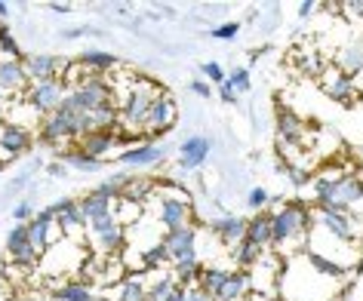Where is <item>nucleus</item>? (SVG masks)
Masks as SVG:
<instances>
[{"label":"nucleus","mask_w":363,"mask_h":301,"mask_svg":"<svg viewBox=\"0 0 363 301\" xmlns=\"http://www.w3.org/2000/svg\"><path fill=\"white\" fill-rule=\"evenodd\" d=\"M191 218V203L182 197H163L157 206V222L167 227V231H179V227L188 225Z\"/></svg>","instance_id":"nucleus-9"},{"label":"nucleus","mask_w":363,"mask_h":301,"mask_svg":"<svg viewBox=\"0 0 363 301\" xmlns=\"http://www.w3.org/2000/svg\"><path fill=\"white\" fill-rule=\"evenodd\" d=\"M194 240H197V234L191 231V227H179V231H167V237H163V249L169 252V261H176L182 259V255H188V252H194Z\"/></svg>","instance_id":"nucleus-18"},{"label":"nucleus","mask_w":363,"mask_h":301,"mask_svg":"<svg viewBox=\"0 0 363 301\" xmlns=\"http://www.w3.org/2000/svg\"><path fill=\"white\" fill-rule=\"evenodd\" d=\"M311 264H314V268L317 271H320V273H330V277H342V268H339V264H335V261H330V259H323V255H311Z\"/></svg>","instance_id":"nucleus-37"},{"label":"nucleus","mask_w":363,"mask_h":301,"mask_svg":"<svg viewBox=\"0 0 363 301\" xmlns=\"http://www.w3.org/2000/svg\"><path fill=\"white\" fill-rule=\"evenodd\" d=\"M323 93L333 98V102H342V105H351L354 93H357V86H354V80L348 74H342V71H326L323 77Z\"/></svg>","instance_id":"nucleus-17"},{"label":"nucleus","mask_w":363,"mask_h":301,"mask_svg":"<svg viewBox=\"0 0 363 301\" xmlns=\"http://www.w3.org/2000/svg\"><path fill=\"white\" fill-rule=\"evenodd\" d=\"M247 289H250V277H247V273H228L225 286L219 289V295H216L213 301H240L243 295H247Z\"/></svg>","instance_id":"nucleus-25"},{"label":"nucleus","mask_w":363,"mask_h":301,"mask_svg":"<svg viewBox=\"0 0 363 301\" xmlns=\"http://www.w3.org/2000/svg\"><path fill=\"white\" fill-rule=\"evenodd\" d=\"M213 231L225 246H238L243 240V234H247V222H243L240 215H225V218H216L213 222Z\"/></svg>","instance_id":"nucleus-19"},{"label":"nucleus","mask_w":363,"mask_h":301,"mask_svg":"<svg viewBox=\"0 0 363 301\" xmlns=\"http://www.w3.org/2000/svg\"><path fill=\"white\" fill-rule=\"evenodd\" d=\"M234 249H238V261L243 264V268H250V264H256L259 261V249H256V246H250L247 240H240L238 246H234Z\"/></svg>","instance_id":"nucleus-36"},{"label":"nucleus","mask_w":363,"mask_h":301,"mask_svg":"<svg viewBox=\"0 0 363 301\" xmlns=\"http://www.w3.org/2000/svg\"><path fill=\"white\" fill-rule=\"evenodd\" d=\"M231 271H222V268H201V273H197V289L206 292L210 298L219 295V289L225 286V280H228Z\"/></svg>","instance_id":"nucleus-24"},{"label":"nucleus","mask_w":363,"mask_h":301,"mask_svg":"<svg viewBox=\"0 0 363 301\" xmlns=\"http://www.w3.org/2000/svg\"><path fill=\"white\" fill-rule=\"evenodd\" d=\"M31 148V132L19 123H4L0 126V154L4 157H19Z\"/></svg>","instance_id":"nucleus-11"},{"label":"nucleus","mask_w":363,"mask_h":301,"mask_svg":"<svg viewBox=\"0 0 363 301\" xmlns=\"http://www.w3.org/2000/svg\"><path fill=\"white\" fill-rule=\"evenodd\" d=\"M277 132H280V139H286V142H302V120L293 114V111H280L277 114Z\"/></svg>","instance_id":"nucleus-28"},{"label":"nucleus","mask_w":363,"mask_h":301,"mask_svg":"<svg viewBox=\"0 0 363 301\" xmlns=\"http://www.w3.org/2000/svg\"><path fill=\"white\" fill-rule=\"evenodd\" d=\"M77 206H80V212H84L86 222H102V218H111V200H102L99 194H93L89 191L86 197H80L77 200Z\"/></svg>","instance_id":"nucleus-23"},{"label":"nucleus","mask_w":363,"mask_h":301,"mask_svg":"<svg viewBox=\"0 0 363 301\" xmlns=\"http://www.w3.org/2000/svg\"><path fill=\"white\" fill-rule=\"evenodd\" d=\"M351 10H354V13H360V16H363V4H351Z\"/></svg>","instance_id":"nucleus-51"},{"label":"nucleus","mask_w":363,"mask_h":301,"mask_svg":"<svg viewBox=\"0 0 363 301\" xmlns=\"http://www.w3.org/2000/svg\"><path fill=\"white\" fill-rule=\"evenodd\" d=\"M52 222H56V215H52V209H43L31 218L28 225H25V234H28V243L34 246L38 252L50 249L52 243H56V237H52Z\"/></svg>","instance_id":"nucleus-10"},{"label":"nucleus","mask_w":363,"mask_h":301,"mask_svg":"<svg viewBox=\"0 0 363 301\" xmlns=\"http://www.w3.org/2000/svg\"><path fill=\"white\" fill-rule=\"evenodd\" d=\"M298 71H302V74H323V59L317 56V52H302V56H298Z\"/></svg>","instance_id":"nucleus-34"},{"label":"nucleus","mask_w":363,"mask_h":301,"mask_svg":"<svg viewBox=\"0 0 363 301\" xmlns=\"http://www.w3.org/2000/svg\"><path fill=\"white\" fill-rule=\"evenodd\" d=\"M142 261L148 264V268H160V264H167V261H169V252L163 249V243H157V246H151V249L142 255Z\"/></svg>","instance_id":"nucleus-35"},{"label":"nucleus","mask_w":363,"mask_h":301,"mask_svg":"<svg viewBox=\"0 0 363 301\" xmlns=\"http://www.w3.org/2000/svg\"><path fill=\"white\" fill-rule=\"evenodd\" d=\"M28 89V74L22 68V59H4L0 62V93L13 96Z\"/></svg>","instance_id":"nucleus-16"},{"label":"nucleus","mask_w":363,"mask_h":301,"mask_svg":"<svg viewBox=\"0 0 363 301\" xmlns=\"http://www.w3.org/2000/svg\"><path fill=\"white\" fill-rule=\"evenodd\" d=\"M339 68H342V74H348V77L363 71V38L345 43L339 50Z\"/></svg>","instance_id":"nucleus-22"},{"label":"nucleus","mask_w":363,"mask_h":301,"mask_svg":"<svg viewBox=\"0 0 363 301\" xmlns=\"http://www.w3.org/2000/svg\"><path fill=\"white\" fill-rule=\"evenodd\" d=\"M77 114L68 98H62L56 111H50L40 123V139L47 144H59L65 139H77Z\"/></svg>","instance_id":"nucleus-2"},{"label":"nucleus","mask_w":363,"mask_h":301,"mask_svg":"<svg viewBox=\"0 0 363 301\" xmlns=\"http://www.w3.org/2000/svg\"><path fill=\"white\" fill-rule=\"evenodd\" d=\"M6 16H10V6H6V4H0V19H6Z\"/></svg>","instance_id":"nucleus-50"},{"label":"nucleus","mask_w":363,"mask_h":301,"mask_svg":"<svg viewBox=\"0 0 363 301\" xmlns=\"http://www.w3.org/2000/svg\"><path fill=\"white\" fill-rule=\"evenodd\" d=\"M234 34H238V25H222V28L219 31H216V38H234Z\"/></svg>","instance_id":"nucleus-46"},{"label":"nucleus","mask_w":363,"mask_h":301,"mask_svg":"<svg viewBox=\"0 0 363 301\" xmlns=\"http://www.w3.org/2000/svg\"><path fill=\"white\" fill-rule=\"evenodd\" d=\"M65 65H68V62H62L56 56H40V52L22 59V68H25V74H28L31 80H56V74Z\"/></svg>","instance_id":"nucleus-13"},{"label":"nucleus","mask_w":363,"mask_h":301,"mask_svg":"<svg viewBox=\"0 0 363 301\" xmlns=\"http://www.w3.org/2000/svg\"><path fill=\"white\" fill-rule=\"evenodd\" d=\"M50 209H52V215H56V222H59L62 237H68L74 231H84L86 227V218H84V212H80L77 200H62V203L50 206Z\"/></svg>","instance_id":"nucleus-15"},{"label":"nucleus","mask_w":363,"mask_h":301,"mask_svg":"<svg viewBox=\"0 0 363 301\" xmlns=\"http://www.w3.org/2000/svg\"><path fill=\"white\" fill-rule=\"evenodd\" d=\"M117 301H148V286H142V280H123Z\"/></svg>","instance_id":"nucleus-32"},{"label":"nucleus","mask_w":363,"mask_h":301,"mask_svg":"<svg viewBox=\"0 0 363 301\" xmlns=\"http://www.w3.org/2000/svg\"><path fill=\"white\" fill-rule=\"evenodd\" d=\"M167 301H185V286H179V289L172 292V295H169Z\"/></svg>","instance_id":"nucleus-48"},{"label":"nucleus","mask_w":363,"mask_h":301,"mask_svg":"<svg viewBox=\"0 0 363 301\" xmlns=\"http://www.w3.org/2000/svg\"><path fill=\"white\" fill-rule=\"evenodd\" d=\"M56 298H62V301H93V292H89L84 283H65V286L56 289Z\"/></svg>","instance_id":"nucleus-31"},{"label":"nucleus","mask_w":363,"mask_h":301,"mask_svg":"<svg viewBox=\"0 0 363 301\" xmlns=\"http://www.w3.org/2000/svg\"><path fill=\"white\" fill-rule=\"evenodd\" d=\"M68 160H71V163H74V166H77V169H89V172H93V169H99V160H93V157H86V154H84V151H71V154H68Z\"/></svg>","instance_id":"nucleus-38"},{"label":"nucleus","mask_w":363,"mask_h":301,"mask_svg":"<svg viewBox=\"0 0 363 301\" xmlns=\"http://www.w3.org/2000/svg\"><path fill=\"white\" fill-rule=\"evenodd\" d=\"M4 123H6V120H4V108H0V126H4Z\"/></svg>","instance_id":"nucleus-52"},{"label":"nucleus","mask_w":363,"mask_h":301,"mask_svg":"<svg viewBox=\"0 0 363 301\" xmlns=\"http://www.w3.org/2000/svg\"><path fill=\"white\" fill-rule=\"evenodd\" d=\"M265 203H268V194H265L262 188H256V191L250 194V206H252V209H259V206H265Z\"/></svg>","instance_id":"nucleus-43"},{"label":"nucleus","mask_w":363,"mask_h":301,"mask_svg":"<svg viewBox=\"0 0 363 301\" xmlns=\"http://www.w3.org/2000/svg\"><path fill=\"white\" fill-rule=\"evenodd\" d=\"M0 47H4L6 52H13V56L19 59V47H16V40H13V34H10V28H6V25H0Z\"/></svg>","instance_id":"nucleus-39"},{"label":"nucleus","mask_w":363,"mask_h":301,"mask_svg":"<svg viewBox=\"0 0 363 301\" xmlns=\"http://www.w3.org/2000/svg\"><path fill=\"white\" fill-rule=\"evenodd\" d=\"M114 142H117L114 130H99V132H89V135H84V139H80V148H77V151H84L86 157L99 160V157H102V154H108V151L114 148Z\"/></svg>","instance_id":"nucleus-20"},{"label":"nucleus","mask_w":363,"mask_h":301,"mask_svg":"<svg viewBox=\"0 0 363 301\" xmlns=\"http://www.w3.org/2000/svg\"><path fill=\"white\" fill-rule=\"evenodd\" d=\"M203 74L213 77V80H219V84H225V74H222V68L216 65V62H206V65H203Z\"/></svg>","instance_id":"nucleus-42"},{"label":"nucleus","mask_w":363,"mask_h":301,"mask_svg":"<svg viewBox=\"0 0 363 301\" xmlns=\"http://www.w3.org/2000/svg\"><path fill=\"white\" fill-rule=\"evenodd\" d=\"M176 289H179V283L172 277H160L154 286H148V301H167Z\"/></svg>","instance_id":"nucleus-33"},{"label":"nucleus","mask_w":363,"mask_h":301,"mask_svg":"<svg viewBox=\"0 0 363 301\" xmlns=\"http://www.w3.org/2000/svg\"><path fill=\"white\" fill-rule=\"evenodd\" d=\"M163 157V151L160 148H151V144H142V148H133V151H126L121 163H126V166H148V163H157Z\"/></svg>","instance_id":"nucleus-29"},{"label":"nucleus","mask_w":363,"mask_h":301,"mask_svg":"<svg viewBox=\"0 0 363 301\" xmlns=\"http://www.w3.org/2000/svg\"><path fill=\"white\" fill-rule=\"evenodd\" d=\"M185 301H213V298L201 289H185Z\"/></svg>","instance_id":"nucleus-44"},{"label":"nucleus","mask_w":363,"mask_h":301,"mask_svg":"<svg viewBox=\"0 0 363 301\" xmlns=\"http://www.w3.org/2000/svg\"><path fill=\"white\" fill-rule=\"evenodd\" d=\"M93 194H99V197H102V200H111V197L117 200V197H121V188H114V185H111V181H108V185H99V188L93 191Z\"/></svg>","instance_id":"nucleus-41"},{"label":"nucleus","mask_w":363,"mask_h":301,"mask_svg":"<svg viewBox=\"0 0 363 301\" xmlns=\"http://www.w3.org/2000/svg\"><path fill=\"white\" fill-rule=\"evenodd\" d=\"M228 84H231V89H238V93H247L250 89V74L247 71H234V77L228 80Z\"/></svg>","instance_id":"nucleus-40"},{"label":"nucleus","mask_w":363,"mask_h":301,"mask_svg":"<svg viewBox=\"0 0 363 301\" xmlns=\"http://www.w3.org/2000/svg\"><path fill=\"white\" fill-rule=\"evenodd\" d=\"M191 89L197 96H210V89H206V84H191Z\"/></svg>","instance_id":"nucleus-49"},{"label":"nucleus","mask_w":363,"mask_h":301,"mask_svg":"<svg viewBox=\"0 0 363 301\" xmlns=\"http://www.w3.org/2000/svg\"><path fill=\"white\" fill-rule=\"evenodd\" d=\"M222 98H225V102H238V93H234V89H231L228 80H225V84H222Z\"/></svg>","instance_id":"nucleus-47"},{"label":"nucleus","mask_w":363,"mask_h":301,"mask_svg":"<svg viewBox=\"0 0 363 301\" xmlns=\"http://www.w3.org/2000/svg\"><path fill=\"white\" fill-rule=\"evenodd\" d=\"M6 259H10V264H16V268H22V271H31V268L40 264V252L28 243L25 225H16L10 231V237H6Z\"/></svg>","instance_id":"nucleus-5"},{"label":"nucleus","mask_w":363,"mask_h":301,"mask_svg":"<svg viewBox=\"0 0 363 301\" xmlns=\"http://www.w3.org/2000/svg\"><path fill=\"white\" fill-rule=\"evenodd\" d=\"M160 96V86L157 84H151V80H145L139 77L135 84L126 89V96H123V105H121V120L126 126V142H133L135 139V132H142V126H145V117H148V108L151 102Z\"/></svg>","instance_id":"nucleus-1"},{"label":"nucleus","mask_w":363,"mask_h":301,"mask_svg":"<svg viewBox=\"0 0 363 301\" xmlns=\"http://www.w3.org/2000/svg\"><path fill=\"white\" fill-rule=\"evenodd\" d=\"M206 154H210V142L206 139H201V135H197V139H188L185 144H182V166H201V163L206 160Z\"/></svg>","instance_id":"nucleus-26"},{"label":"nucleus","mask_w":363,"mask_h":301,"mask_svg":"<svg viewBox=\"0 0 363 301\" xmlns=\"http://www.w3.org/2000/svg\"><path fill=\"white\" fill-rule=\"evenodd\" d=\"M111 93H114V89L108 86L102 77L86 74V77L74 86V93L65 96V98L71 102V108H74V111H96V108H102V105H111Z\"/></svg>","instance_id":"nucleus-4"},{"label":"nucleus","mask_w":363,"mask_h":301,"mask_svg":"<svg viewBox=\"0 0 363 301\" xmlns=\"http://www.w3.org/2000/svg\"><path fill=\"white\" fill-rule=\"evenodd\" d=\"M28 102L38 108L40 114L56 111L62 102V80H34L28 86Z\"/></svg>","instance_id":"nucleus-8"},{"label":"nucleus","mask_w":363,"mask_h":301,"mask_svg":"<svg viewBox=\"0 0 363 301\" xmlns=\"http://www.w3.org/2000/svg\"><path fill=\"white\" fill-rule=\"evenodd\" d=\"M305 227H308V212H305V206L289 203V206L277 209V212L271 215V243H277V246L293 243L296 237L305 234Z\"/></svg>","instance_id":"nucleus-3"},{"label":"nucleus","mask_w":363,"mask_h":301,"mask_svg":"<svg viewBox=\"0 0 363 301\" xmlns=\"http://www.w3.org/2000/svg\"><path fill=\"white\" fill-rule=\"evenodd\" d=\"M172 123H176V102H172L167 93H160V96L151 102L148 117H145V126H142V130L148 132V135H160V132L172 130Z\"/></svg>","instance_id":"nucleus-7"},{"label":"nucleus","mask_w":363,"mask_h":301,"mask_svg":"<svg viewBox=\"0 0 363 301\" xmlns=\"http://www.w3.org/2000/svg\"><path fill=\"white\" fill-rule=\"evenodd\" d=\"M357 200H363V178H357V176L335 178V200H333L330 209H335V212H348Z\"/></svg>","instance_id":"nucleus-12"},{"label":"nucleus","mask_w":363,"mask_h":301,"mask_svg":"<svg viewBox=\"0 0 363 301\" xmlns=\"http://www.w3.org/2000/svg\"><path fill=\"white\" fill-rule=\"evenodd\" d=\"M243 240H247L250 246H256V249L262 252L265 246H271V215H252L247 222V234H243Z\"/></svg>","instance_id":"nucleus-21"},{"label":"nucleus","mask_w":363,"mask_h":301,"mask_svg":"<svg viewBox=\"0 0 363 301\" xmlns=\"http://www.w3.org/2000/svg\"><path fill=\"white\" fill-rule=\"evenodd\" d=\"M89 227V234H93V240L99 243V249L108 252V255H114V252H121L123 249V243H126V237H123V225L117 222V218H102V222H86Z\"/></svg>","instance_id":"nucleus-6"},{"label":"nucleus","mask_w":363,"mask_h":301,"mask_svg":"<svg viewBox=\"0 0 363 301\" xmlns=\"http://www.w3.org/2000/svg\"><path fill=\"white\" fill-rule=\"evenodd\" d=\"M317 218H320V225L335 237V240H342V243L354 240V218H351V212H335V209L323 206L320 212H317Z\"/></svg>","instance_id":"nucleus-14"},{"label":"nucleus","mask_w":363,"mask_h":301,"mask_svg":"<svg viewBox=\"0 0 363 301\" xmlns=\"http://www.w3.org/2000/svg\"><path fill=\"white\" fill-rule=\"evenodd\" d=\"M176 264V283H191L197 273H201V261H197V255L194 252H188V255H182V259H176L172 261Z\"/></svg>","instance_id":"nucleus-30"},{"label":"nucleus","mask_w":363,"mask_h":301,"mask_svg":"<svg viewBox=\"0 0 363 301\" xmlns=\"http://www.w3.org/2000/svg\"><path fill=\"white\" fill-rule=\"evenodd\" d=\"M80 62V68L86 71V74H105V71H111V68H117V59L114 56H108V52H84V56L77 59Z\"/></svg>","instance_id":"nucleus-27"},{"label":"nucleus","mask_w":363,"mask_h":301,"mask_svg":"<svg viewBox=\"0 0 363 301\" xmlns=\"http://www.w3.org/2000/svg\"><path fill=\"white\" fill-rule=\"evenodd\" d=\"M13 215H16V222H25V218L31 215V206L28 203H19V206L13 209Z\"/></svg>","instance_id":"nucleus-45"}]
</instances>
